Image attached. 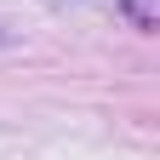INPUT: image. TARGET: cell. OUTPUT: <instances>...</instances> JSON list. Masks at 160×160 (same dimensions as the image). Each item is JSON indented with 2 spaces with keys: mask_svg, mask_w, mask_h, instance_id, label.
<instances>
[{
  "mask_svg": "<svg viewBox=\"0 0 160 160\" xmlns=\"http://www.w3.org/2000/svg\"><path fill=\"white\" fill-rule=\"evenodd\" d=\"M120 12L132 17V29H143V34L154 29V0H120Z\"/></svg>",
  "mask_w": 160,
  "mask_h": 160,
  "instance_id": "1",
  "label": "cell"
},
{
  "mask_svg": "<svg viewBox=\"0 0 160 160\" xmlns=\"http://www.w3.org/2000/svg\"><path fill=\"white\" fill-rule=\"evenodd\" d=\"M46 6H74V0H46Z\"/></svg>",
  "mask_w": 160,
  "mask_h": 160,
  "instance_id": "2",
  "label": "cell"
},
{
  "mask_svg": "<svg viewBox=\"0 0 160 160\" xmlns=\"http://www.w3.org/2000/svg\"><path fill=\"white\" fill-rule=\"evenodd\" d=\"M0 46H6V29H0Z\"/></svg>",
  "mask_w": 160,
  "mask_h": 160,
  "instance_id": "3",
  "label": "cell"
}]
</instances>
